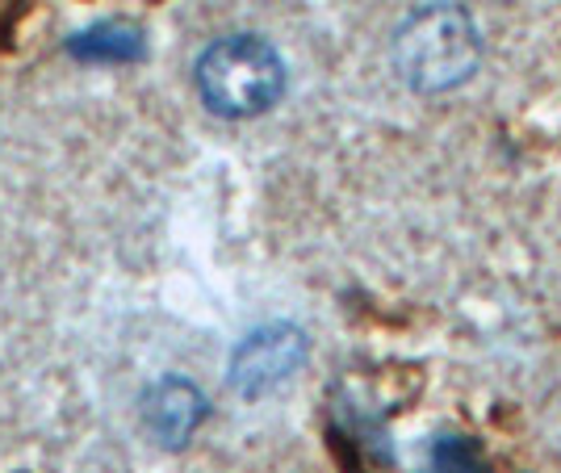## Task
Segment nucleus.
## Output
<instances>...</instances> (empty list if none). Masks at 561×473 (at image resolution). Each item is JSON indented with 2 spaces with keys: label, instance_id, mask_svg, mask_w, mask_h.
<instances>
[{
  "label": "nucleus",
  "instance_id": "nucleus-1",
  "mask_svg": "<svg viewBox=\"0 0 561 473\" xmlns=\"http://www.w3.org/2000/svg\"><path fill=\"white\" fill-rule=\"evenodd\" d=\"M482 64V34L461 4L432 0L394 30V68L415 93H448Z\"/></svg>",
  "mask_w": 561,
  "mask_h": 473
},
{
  "label": "nucleus",
  "instance_id": "nucleus-2",
  "mask_svg": "<svg viewBox=\"0 0 561 473\" xmlns=\"http://www.w3.org/2000/svg\"><path fill=\"white\" fill-rule=\"evenodd\" d=\"M197 93L222 118H256L285 93V59L256 34H231L202 50Z\"/></svg>",
  "mask_w": 561,
  "mask_h": 473
},
{
  "label": "nucleus",
  "instance_id": "nucleus-3",
  "mask_svg": "<svg viewBox=\"0 0 561 473\" xmlns=\"http://www.w3.org/2000/svg\"><path fill=\"white\" fill-rule=\"evenodd\" d=\"M306 360V335L294 323H268L243 335V344L231 356V385L243 399H260L268 390H277L280 381L298 373Z\"/></svg>",
  "mask_w": 561,
  "mask_h": 473
},
{
  "label": "nucleus",
  "instance_id": "nucleus-4",
  "mask_svg": "<svg viewBox=\"0 0 561 473\" xmlns=\"http://www.w3.org/2000/svg\"><path fill=\"white\" fill-rule=\"evenodd\" d=\"M202 419H206V399L197 394V385L181 378L156 381L142 399V424L168 449H181Z\"/></svg>",
  "mask_w": 561,
  "mask_h": 473
},
{
  "label": "nucleus",
  "instance_id": "nucleus-5",
  "mask_svg": "<svg viewBox=\"0 0 561 473\" xmlns=\"http://www.w3.org/2000/svg\"><path fill=\"white\" fill-rule=\"evenodd\" d=\"M142 50L139 34L126 25H96L71 38V55L80 59H135Z\"/></svg>",
  "mask_w": 561,
  "mask_h": 473
}]
</instances>
